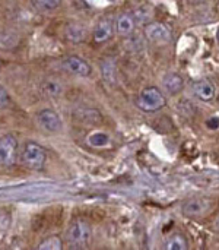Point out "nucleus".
Segmentation results:
<instances>
[{"mask_svg": "<svg viewBox=\"0 0 219 250\" xmlns=\"http://www.w3.org/2000/svg\"><path fill=\"white\" fill-rule=\"evenodd\" d=\"M9 101V95L6 92V89L3 86H0V107H3L4 104H7Z\"/></svg>", "mask_w": 219, "mask_h": 250, "instance_id": "obj_20", "label": "nucleus"}, {"mask_svg": "<svg viewBox=\"0 0 219 250\" xmlns=\"http://www.w3.org/2000/svg\"><path fill=\"white\" fill-rule=\"evenodd\" d=\"M217 229H218V231H219V218H218V221H217Z\"/></svg>", "mask_w": 219, "mask_h": 250, "instance_id": "obj_24", "label": "nucleus"}, {"mask_svg": "<svg viewBox=\"0 0 219 250\" xmlns=\"http://www.w3.org/2000/svg\"><path fill=\"white\" fill-rule=\"evenodd\" d=\"M91 234H92V230H91L89 224L82 221V220L73 221L70 224V227L67 229V231H66L67 240L73 248H85V246H88V243L91 240Z\"/></svg>", "mask_w": 219, "mask_h": 250, "instance_id": "obj_3", "label": "nucleus"}, {"mask_svg": "<svg viewBox=\"0 0 219 250\" xmlns=\"http://www.w3.org/2000/svg\"><path fill=\"white\" fill-rule=\"evenodd\" d=\"M145 35L149 41L157 44H167L171 40V34L164 23L152 22L145 26Z\"/></svg>", "mask_w": 219, "mask_h": 250, "instance_id": "obj_6", "label": "nucleus"}, {"mask_svg": "<svg viewBox=\"0 0 219 250\" xmlns=\"http://www.w3.org/2000/svg\"><path fill=\"white\" fill-rule=\"evenodd\" d=\"M193 91L196 97L202 101H211L215 97V86L208 79H200L193 83Z\"/></svg>", "mask_w": 219, "mask_h": 250, "instance_id": "obj_10", "label": "nucleus"}, {"mask_svg": "<svg viewBox=\"0 0 219 250\" xmlns=\"http://www.w3.org/2000/svg\"><path fill=\"white\" fill-rule=\"evenodd\" d=\"M116 28H117V32H119L120 35H123V37L132 34L133 29H135V19H133V16L129 15V13L120 15V18L117 19Z\"/></svg>", "mask_w": 219, "mask_h": 250, "instance_id": "obj_12", "label": "nucleus"}, {"mask_svg": "<svg viewBox=\"0 0 219 250\" xmlns=\"http://www.w3.org/2000/svg\"><path fill=\"white\" fill-rule=\"evenodd\" d=\"M217 40H218V42H219V28H218V31H217Z\"/></svg>", "mask_w": 219, "mask_h": 250, "instance_id": "obj_23", "label": "nucleus"}, {"mask_svg": "<svg viewBox=\"0 0 219 250\" xmlns=\"http://www.w3.org/2000/svg\"><path fill=\"white\" fill-rule=\"evenodd\" d=\"M45 149L37 142H26L22 151V163L31 170H41L45 164Z\"/></svg>", "mask_w": 219, "mask_h": 250, "instance_id": "obj_2", "label": "nucleus"}, {"mask_svg": "<svg viewBox=\"0 0 219 250\" xmlns=\"http://www.w3.org/2000/svg\"><path fill=\"white\" fill-rule=\"evenodd\" d=\"M88 144L94 148H107L111 144V138L102 130H95L88 136Z\"/></svg>", "mask_w": 219, "mask_h": 250, "instance_id": "obj_13", "label": "nucleus"}, {"mask_svg": "<svg viewBox=\"0 0 219 250\" xmlns=\"http://www.w3.org/2000/svg\"><path fill=\"white\" fill-rule=\"evenodd\" d=\"M111 37H113V25H111V22L107 21V19L101 21V22L97 25L95 31H94V40H95L97 42H105V41H108Z\"/></svg>", "mask_w": 219, "mask_h": 250, "instance_id": "obj_11", "label": "nucleus"}, {"mask_svg": "<svg viewBox=\"0 0 219 250\" xmlns=\"http://www.w3.org/2000/svg\"><path fill=\"white\" fill-rule=\"evenodd\" d=\"M162 85H164V88H165V91H167L168 94L177 95V94H180V92L183 91V88H184V79H183L179 73L170 72V73H167V75L164 76Z\"/></svg>", "mask_w": 219, "mask_h": 250, "instance_id": "obj_9", "label": "nucleus"}, {"mask_svg": "<svg viewBox=\"0 0 219 250\" xmlns=\"http://www.w3.org/2000/svg\"><path fill=\"white\" fill-rule=\"evenodd\" d=\"M40 250H60L63 249V242L60 237L57 236H51L48 239H45L44 242L40 243V246L37 248Z\"/></svg>", "mask_w": 219, "mask_h": 250, "instance_id": "obj_16", "label": "nucleus"}, {"mask_svg": "<svg viewBox=\"0 0 219 250\" xmlns=\"http://www.w3.org/2000/svg\"><path fill=\"white\" fill-rule=\"evenodd\" d=\"M114 63L111 60H107L104 64H102V76L107 82L110 83H114L116 82V72H114Z\"/></svg>", "mask_w": 219, "mask_h": 250, "instance_id": "obj_19", "label": "nucleus"}, {"mask_svg": "<svg viewBox=\"0 0 219 250\" xmlns=\"http://www.w3.org/2000/svg\"><path fill=\"white\" fill-rule=\"evenodd\" d=\"M32 3L41 12H51L60 6L61 0H32Z\"/></svg>", "mask_w": 219, "mask_h": 250, "instance_id": "obj_17", "label": "nucleus"}, {"mask_svg": "<svg viewBox=\"0 0 219 250\" xmlns=\"http://www.w3.org/2000/svg\"><path fill=\"white\" fill-rule=\"evenodd\" d=\"M206 126L209 127V129H212V130H215V129H218L219 127V117H211L208 122H206Z\"/></svg>", "mask_w": 219, "mask_h": 250, "instance_id": "obj_21", "label": "nucleus"}, {"mask_svg": "<svg viewBox=\"0 0 219 250\" xmlns=\"http://www.w3.org/2000/svg\"><path fill=\"white\" fill-rule=\"evenodd\" d=\"M85 35H86V31L82 25L79 23H70L66 29V37L73 41V42H80L85 40Z\"/></svg>", "mask_w": 219, "mask_h": 250, "instance_id": "obj_15", "label": "nucleus"}, {"mask_svg": "<svg viewBox=\"0 0 219 250\" xmlns=\"http://www.w3.org/2000/svg\"><path fill=\"white\" fill-rule=\"evenodd\" d=\"M42 92L48 97H57L61 92V85L57 81H47L42 85Z\"/></svg>", "mask_w": 219, "mask_h": 250, "instance_id": "obj_18", "label": "nucleus"}, {"mask_svg": "<svg viewBox=\"0 0 219 250\" xmlns=\"http://www.w3.org/2000/svg\"><path fill=\"white\" fill-rule=\"evenodd\" d=\"M37 120H38V125H40L44 130L51 132V133L59 132V130L61 129V126H63L61 119L59 117V114H57L56 111H53V110H48V108L40 111V113L37 114Z\"/></svg>", "mask_w": 219, "mask_h": 250, "instance_id": "obj_7", "label": "nucleus"}, {"mask_svg": "<svg viewBox=\"0 0 219 250\" xmlns=\"http://www.w3.org/2000/svg\"><path fill=\"white\" fill-rule=\"evenodd\" d=\"M211 209H212V202L209 199L198 198V199H190L184 204L183 214L190 218H199L211 212Z\"/></svg>", "mask_w": 219, "mask_h": 250, "instance_id": "obj_5", "label": "nucleus"}, {"mask_svg": "<svg viewBox=\"0 0 219 250\" xmlns=\"http://www.w3.org/2000/svg\"><path fill=\"white\" fill-rule=\"evenodd\" d=\"M61 64H63V67H64L67 72H70V73H73V75H78V76L86 78V76H89V75L92 73V67L89 66V63H86L83 59H80V57H78V56L66 57V59L63 60Z\"/></svg>", "mask_w": 219, "mask_h": 250, "instance_id": "obj_8", "label": "nucleus"}, {"mask_svg": "<svg viewBox=\"0 0 219 250\" xmlns=\"http://www.w3.org/2000/svg\"><path fill=\"white\" fill-rule=\"evenodd\" d=\"M190 1H193V3H203L205 0H190Z\"/></svg>", "mask_w": 219, "mask_h": 250, "instance_id": "obj_22", "label": "nucleus"}, {"mask_svg": "<svg viewBox=\"0 0 219 250\" xmlns=\"http://www.w3.org/2000/svg\"><path fill=\"white\" fill-rule=\"evenodd\" d=\"M187 248H189L187 240L181 234H173L164 243V249L165 250H186Z\"/></svg>", "mask_w": 219, "mask_h": 250, "instance_id": "obj_14", "label": "nucleus"}, {"mask_svg": "<svg viewBox=\"0 0 219 250\" xmlns=\"http://www.w3.org/2000/svg\"><path fill=\"white\" fill-rule=\"evenodd\" d=\"M18 155V141L12 135H4L0 138V166L12 167Z\"/></svg>", "mask_w": 219, "mask_h": 250, "instance_id": "obj_4", "label": "nucleus"}, {"mask_svg": "<svg viewBox=\"0 0 219 250\" xmlns=\"http://www.w3.org/2000/svg\"><path fill=\"white\" fill-rule=\"evenodd\" d=\"M167 100L164 97V94L157 88V86H148L145 88L139 97H138V108H140L142 111L146 113H155L158 110H161L165 105Z\"/></svg>", "mask_w": 219, "mask_h": 250, "instance_id": "obj_1", "label": "nucleus"}]
</instances>
